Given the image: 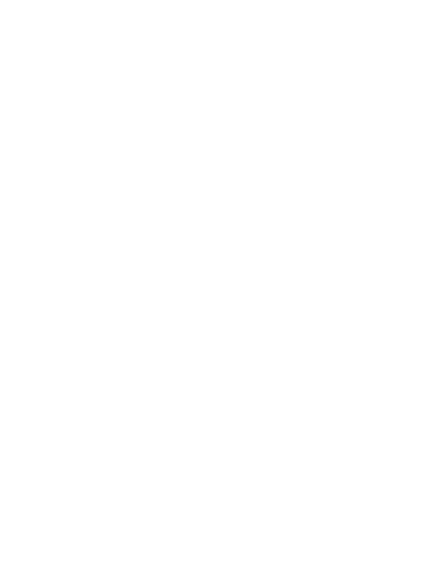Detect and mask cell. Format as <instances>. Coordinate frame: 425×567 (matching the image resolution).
<instances>
[]
</instances>
